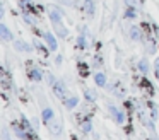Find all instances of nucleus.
Returning <instances> with one entry per match:
<instances>
[{"label":"nucleus","mask_w":159,"mask_h":140,"mask_svg":"<svg viewBox=\"0 0 159 140\" xmlns=\"http://www.w3.org/2000/svg\"><path fill=\"white\" fill-rule=\"evenodd\" d=\"M53 92L57 94V97L63 99V97H65V94H67L65 84H63L62 80H55V82H53Z\"/></svg>","instance_id":"nucleus-1"},{"label":"nucleus","mask_w":159,"mask_h":140,"mask_svg":"<svg viewBox=\"0 0 159 140\" xmlns=\"http://www.w3.org/2000/svg\"><path fill=\"white\" fill-rule=\"evenodd\" d=\"M14 48L17 51H22V53H29V51H31V46H29L26 41H22V39H16L14 41Z\"/></svg>","instance_id":"nucleus-2"},{"label":"nucleus","mask_w":159,"mask_h":140,"mask_svg":"<svg viewBox=\"0 0 159 140\" xmlns=\"http://www.w3.org/2000/svg\"><path fill=\"white\" fill-rule=\"evenodd\" d=\"M0 38H2L4 41H11V39H14L12 33L9 31V27L5 26V24H0Z\"/></svg>","instance_id":"nucleus-3"},{"label":"nucleus","mask_w":159,"mask_h":140,"mask_svg":"<svg viewBox=\"0 0 159 140\" xmlns=\"http://www.w3.org/2000/svg\"><path fill=\"white\" fill-rule=\"evenodd\" d=\"M43 36H45V39H46V43H48L50 50H53V51H55L57 48H58V43H57L55 36H53L52 33H45V34H43Z\"/></svg>","instance_id":"nucleus-4"},{"label":"nucleus","mask_w":159,"mask_h":140,"mask_svg":"<svg viewBox=\"0 0 159 140\" xmlns=\"http://www.w3.org/2000/svg\"><path fill=\"white\" fill-rule=\"evenodd\" d=\"M110 113L113 115V118L116 120V123H123V121H125V115H123L121 111H118L115 106H110Z\"/></svg>","instance_id":"nucleus-5"},{"label":"nucleus","mask_w":159,"mask_h":140,"mask_svg":"<svg viewBox=\"0 0 159 140\" xmlns=\"http://www.w3.org/2000/svg\"><path fill=\"white\" fill-rule=\"evenodd\" d=\"M82 10L87 14V16H93L94 14V2L93 0H84L82 2Z\"/></svg>","instance_id":"nucleus-6"},{"label":"nucleus","mask_w":159,"mask_h":140,"mask_svg":"<svg viewBox=\"0 0 159 140\" xmlns=\"http://www.w3.org/2000/svg\"><path fill=\"white\" fill-rule=\"evenodd\" d=\"M50 19H52V22L53 24H57V22H62V14H60V10L58 9H50Z\"/></svg>","instance_id":"nucleus-7"},{"label":"nucleus","mask_w":159,"mask_h":140,"mask_svg":"<svg viewBox=\"0 0 159 140\" xmlns=\"http://www.w3.org/2000/svg\"><path fill=\"white\" fill-rule=\"evenodd\" d=\"M29 77H31V80L39 82L43 79V74H41V70H38V68H33V70H29Z\"/></svg>","instance_id":"nucleus-8"},{"label":"nucleus","mask_w":159,"mask_h":140,"mask_svg":"<svg viewBox=\"0 0 159 140\" xmlns=\"http://www.w3.org/2000/svg\"><path fill=\"white\" fill-rule=\"evenodd\" d=\"M55 116V113H53V109H50V108H45L43 109V113H41V118H43V121H50V120Z\"/></svg>","instance_id":"nucleus-9"},{"label":"nucleus","mask_w":159,"mask_h":140,"mask_svg":"<svg viewBox=\"0 0 159 140\" xmlns=\"http://www.w3.org/2000/svg\"><path fill=\"white\" fill-rule=\"evenodd\" d=\"M94 80H96V85H99V87H104V85H106V75H104V74H96Z\"/></svg>","instance_id":"nucleus-10"},{"label":"nucleus","mask_w":159,"mask_h":140,"mask_svg":"<svg viewBox=\"0 0 159 140\" xmlns=\"http://www.w3.org/2000/svg\"><path fill=\"white\" fill-rule=\"evenodd\" d=\"M123 17L125 19H134V17H137V10H135V7H128V9L125 10Z\"/></svg>","instance_id":"nucleus-11"},{"label":"nucleus","mask_w":159,"mask_h":140,"mask_svg":"<svg viewBox=\"0 0 159 140\" xmlns=\"http://www.w3.org/2000/svg\"><path fill=\"white\" fill-rule=\"evenodd\" d=\"M77 104H79V97H77V96H72V97H70L69 101H67V108H69V109L75 108Z\"/></svg>","instance_id":"nucleus-12"},{"label":"nucleus","mask_w":159,"mask_h":140,"mask_svg":"<svg viewBox=\"0 0 159 140\" xmlns=\"http://www.w3.org/2000/svg\"><path fill=\"white\" fill-rule=\"evenodd\" d=\"M139 70L144 72V74H147V70H149V63H147V60H140V61H139Z\"/></svg>","instance_id":"nucleus-13"},{"label":"nucleus","mask_w":159,"mask_h":140,"mask_svg":"<svg viewBox=\"0 0 159 140\" xmlns=\"http://www.w3.org/2000/svg\"><path fill=\"white\" fill-rule=\"evenodd\" d=\"M80 128H82V132H84V133H89V132H91V128H93V125H91L89 120H86V121H84L82 125H80Z\"/></svg>","instance_id":"nucleus-14"},{"label":"nucleus","mask_w":159,"mask_h":140,"mask_svg":"<svg viewBox=\"0 0 159 140\" xmlns=\"http://www.w3.org/2000/svg\"><path fill=\"white\" fill-rule=\"evenodd\" d=\"M139 36H140V33H139V27H137V26H132V29H130V38H132V39H139Z\"/></svg>","instance_id":"nucleus-15"},{"label":"nucleus","mask_w":159,"mask_h":140,"mask_svg":"<svg viewBox=\"0 0 159 140\" xmlns=\"http://www.w3.org/2000/svg\"><path fill=\"white\" fill-rule=\"evenodd\" d=\"M34 44H36V48H38V50H39V53H43V55H46V50H45V48H43V46H41V44H39V43H38V41H36V43H34Z\"/></svg>","instance_id":"nucleus-16"},{"label":"nucleus","mask_w":159,"mask_h":140,"mask_svg":"<svg viewBox=\"0 0 159 140\" xmlns=\"http://www.w3.org/2000/svg\"><path fill=\"white\" fill-rule=\"evenodd\" d=\"M125 3H127L128 7H135L137 5V0H125Z\"/></svg>","instance_id":"nucleus-17"},{"label":"nucleus","mask_w":159,"mask_h":140,"mask_svg":"<svg viewBox=\"0 0 159 140\" xmlns=\"http://www.w3.org/2000/svg\"><path fill=\"white\" fill-rule=\"evenodd\" d=\"M77 43H79V46H80V48H86V41H84V36H80Z\"/></svg>","instance_id":"nucleus-18"},{"label":"nucleus","mask_w":159,"mask_h":140,"mask_svg":"<svg viewBox=\"0 0 159 140\" xmlns=\"http://www.w3.org/2000/svg\"><path fill=\"white\" fill-rule=\"evenodd\" d=\"M86 97H87V99H96V96H94L93 91H87V92H86Z\"/></svg>","instance_id":"nucleus-19"},{"label":"nucleus","mask_w":159,"mask_h":140,"mask_svg":"<svg viewBox=\"0 0 159 140\" xmlns=\"http://www.w3.org/2000/svg\"><path fill=\"white\" fill-rule=\"evenodd\" d=\"M156 77L159 79V61H157V63H156Z\"/></svg>","instance_id":"nucleus-20"},{"label":"nucleus","mask_w":159,"mask_h":140,"mask_svg":"<svg viewBox=\"0 0 159 140\" xmlns=\"http://www.w3.org/2000/svg\"><path fill=\"white\" fill-rule=\"evenodd\" d=\"M4 135H5V137H4V138H5V140H9V137H7V133H4Z\"/></svg>","instance_id":"nucleus-21"}]
</instances>
